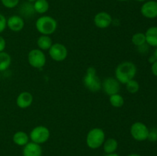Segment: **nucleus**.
I'll use <instances>...</instances> for the list:
<instances>
[{
  "instance_id": "c756f323",
  "label": "nucleus",
  "mask_w": 157,
  "mask_h": 156,
  "mask_svg": "<svg viewBox=\"0 0 157 156\" xmlns=\"http://www.w3.org/2000/svg\"><path fill=\"white\" fill-rule=\"evenodd\" d=\"M105 156H120L119 154L117 153H112V154H107Z\"/></svg>"
},
{
  "instance_id": "4be33fe9",
  "label": "nucleus",
  "mask_w": 157,
  "mask_h": 156,
  "mask_svg": "<svg viewBox=\"0 0 157 156\" xmlns=\"http://www.w3.org/2000/svg\"><path fill=\"white\" fill-rule=\"evenodd\" d=\"M109 102L114 108H121L124 104V99L120 93H116L109 96Z\"/></svg>"
},
{
  "instance_id": "cd10ccee",
  "label": "nucleus",
  "mask_w": 157,
  "mask_h": 156,
  "mask_svg": "<svg viewBox=\"0 0 157 156\" xmlns=\"http://www.w3.org/2000/svg\"><path fill=\"white\" fill-rule=\"evenodd\" d=\"M6 40H5V38H3L2 36L0 35V52L4 51L5 48H6Z\"/></svg>"
},
{
  "instance_id": "7c9ffc66",
  "label": "nucleus",
  "mask_w": 157,
  "mask_h": 156,
  "mask_svg": "<svg viewBox=\"0 0 157 156\" xmlns=\"http://www.w3.org/2000/svg\"><path fill=\"white\" fill-rule=\"evenodd\" d=\"M153 56L155 57V58H156V60L157 61V47H156V49H155L154 53H153Z\"/></svg>"
},
{
  "instance_id": "72a5a7b5",
  "label": "nucleus",
  "mask_w": 157,
  "mask_h": 156,
  "mask_svg": "<svg viewBox=\"0 0 157 156\" xmlns=\"http://www.w3.org/2000/svg\"><path fill=\"white\" fill-rule=\"evenodd\" d=\"M119 2H126V1H128V0H117Z\"/></svg>"
},
{
  "instance_id": "2eb2a0df",
  "label": "nucleus",
  "mask_w": 157,
  "mask_h": 156,
  "mask_svg": "<svg viewBox=\"0 0 157 156\" xmlns=\"http://www.w3.org/2000/svg\"><path fill=\"white\" fill-rule=\"evenodd\" d=\"M146 43L149 46L157 47V26L149 28L145 33Z\"/></svg>"
},
{
  "instance_id": "f8f14e48",
  "label": "nucleus",
  "mask_w": 157,
  "mask_h": 156,
  "mask_svg": "<svg viewBox=\"0 0 157 156\" xmlns=\"http://www.w3.org/2000/svg\"><path fill=\"white\" fill-rule=\"evenodd\" d=\"M7 27L14 32H21L25 27L24 19L20 15H12L7 19Z\"/></svg>"
},
{
  "instance_id": "a211bd4d",
  "label": "nucleus",
  "mask_w": 157,
  "mask_h": 156,
  "mask_svg": "<svg viewBox=\"0 0 157 156\" xmlns=\"http://www.w3.org/2000/svg\"><path fill=\"white\" fill-rule=\"evenodd\" d=\"M118 148V142L113 138H109L105 139L104 144H103V148L106 154H112L115 153Z\"/></svg>"
},
{
  "instance_id": "dca6fc26",
  "label": "nucleus",
  "mask_w": 157,
  "mask_h": 156,
  "mask_svg": "<svg viewBox=\"0 0 157 156\" xmlns=\"http://www.w3.org/2000/svg\"><path fill=\"white\" fill-rule=\"evenodd\" d=\"M29 136L23 131H18L13 135L12 140L15 145L18 146H25L29 142Z\"/></svg>"
},
{
  "instance_id": "f03ea898",
  "label": "nucleus",
  "mask_w": 157,
  "mask_h": 156,
  "mask_svg": "<svg viewBox=\"0 0 157 156\" xmlns=\"http://www.w3.org/2000/svg\"><path fill=\"white\" fill-rule=\"evenodd\" d=\"M35 28L41 35H50L57 30L58 22L53 17L43 15L37 19Z\"/></svg>"
},
{
  "instance_id": "f3484780",
  "label": "nucleus",
  "mask_w": 157,
  "mask_h": 156,
  "mask_svg": "<svg viewBox=\"0 0 157 156\" xmlns=\"http://www.w3.org/2000/svg\"><path fill=\"white\" fill-rule=\"evenodd\" d=\"M19 12L20 16L22 18H30L34 15L35 13V11L34 9L33 3L29 2H25L22 3L19 8Z\"/></svg>"
},
{
  "instance_id": "6ab92c4d",
  "label": "nucleus",
  "mask_w": 157,
  "mask_h": 156,
  "mask_svg": "<svg viewBox=\"0 0 157 156\" xmlns=\"http://www.w3.org/2000/svg\"><path fill=\"white\" fill-rule=\"evenodd\" d=\"M52 44H53L52 39L49 35H41L37 40V45H38V49L41 50H49Z\"/></svg>"
},
{
  "instance_id": "4468645a",
  "label": "nucleus",
  "mask_w": 157,
  "mask_h": 156,
  "mask_svg": "<svg viewBox=\"0 0 157 156\" xmlns=\"http://www.w3.org/2000/svg\"><path fill=\"white\" fill-rule=\"evenodd\" d=\"M33 102V96L27 91L21 92L16 99V105L21 109L29 108Z\"/></svg>"
},
{
  "instance_id": "9b49d317",
  "label": "nucleus",
  "mask_w": 157,
  "mask_h": 156,
  "mask_svg": "<svg viewBox=\"0 0 157 156\" xmlns=\"http://www.w3.org/2000/svg\"><path fill=\"white\" fill-rule=\"evenodd\" d=\"M142 15L149 19L157 18V2L149 1L144 3L140 9Z\"/></svg>"
},
{
  "instance_id": "c85d7f7f",
  "label": "nucleus",
  "mask_w": 157,
  "mask_h": 156,
  "mask_svg": "<svg viewBox=\"0 0 157 156\" xmlns=\"http://www.w3.org/2000/svg\"><path fill=\"white\" fill-rule=\"evenodd\" d=\"M151 71L152 73H153L155 76H157V61H156L155 62H153V64H152Z\"/></svg>"
},
{
  "instance_id": "bb28decb",
  "label": "nucleus",
  "mask_w": 157,
  "mask_h": 156,
  "mask_svg": "<svg viewBox=\"0 0 157 156\" xmlns=\"http://www.w3.org/2000/svg\"><path fill=\"white\" fill-rule=\"evenodd\" d=\"M148 139L151 142H156L157 141V128H153L149 132Z\"/></svg>"
},
{
  "instance_id": "5701e85b",
  "label": "nucleus",
  "mask_w": 157,
  "mask_h": 156,
  "mask_svg": "<svg viewBox=\"0 0 157 156\" xmlns=\"http://www.w3.org/2000/svg\"><path fill=\"white\" fill-rule=\"evenodd\" d=\"M131 41L132 43H133V44H134V45L137 47L147 44V43H146L145 33H142V32L135 33L134 35L132 36Z\"/></svg>"
},
{
  "instance_id": "f704fd0d",
  "label": "nucleus",
  "mask_w": 157,
  "mask_h": 156,
  "mask_svg": "<svg viewBox=\"0 0 157 156\" xmlns=\"http://www.w3.org/2000/svg\"><path fill=\"white\" fill-rule=\"evenodd\" d=\"M136 1H137V2H144V1H146V0H136Z\"/></svg>"
},
{
  "instance_id": "aec40b11",
  "label": "nucleus",
  "mask_w": 157,
  "mask_h": 156,
  "mask_svg": "<svg viewBox=\"0 0 157 156\" xmlns=\"http://www.w3.org/2000/svg\"><path fill=\"white\" fill-rule=\"evenodd\" d=\"M34 9L38 14H44L48 11L49 3L48 0H36L33 3Z\"/></svg>"
},
{
  "instance_id": "f257e3e1",
  "label": "nucleus",
  "mask_w": 157,
  "mask_h": 156,
  "mask_svg": "<svg viewBox=\"0 0 157 156\" xmlns=\"http://www.w3.org/2000/svg\"><path fill=\"white\" fill-rule=\"evenodd\" d=\"M136 66L131 61H124L115 69V78L121 84H126L128 81L134 79L136 75Z\"/></svg>"
},
{
  "instance_id": "393cba45",
  "label": "nucleus",
  "mask_w": 157,
  "mask_h": 156,
  "mask_svg": "<svg viewBox=\"0 0 157 156\" xmlns=\"http://www.w3.org/2000/svg\"><path fill=\"white\" fill-rule=\"evenodd\" d=\"M20 0H1V2L4 7L7 9H14L19 3Z\"/></svg>"
},
{
  "instance_id": "39448f33",
  "label": "nucleus",
  "mask_w": 157,
  "mask_h": 156,
  "mask_svg": "<svg viewBox=\"0 0 157 156\" xmlns=\"http://www.w3.org/2000/svg\"><path fill=\"white\" fill-rule=\"evenodd\" d=\"M50 138V130L44 125H38L31 131L29 139L35 143L41 145L45 143Z\"/></svg>"
},
{
  "instance_id": "412c9836",
  "label": "nucleus",
  "mask_w": 157,
  "mask_h": 156,
  "mask_svg": "<svg viewBox=\"0 0 157 156\" xmlns=\"http://www.w3.org/2000/svg\"><path fill=\"white\" fill-rule=\"evenodd\" d=\"M12 58L11 56L6 52H0V72L7 70L11 65Z\"/></svg>"
},
{
  "instance_id": "a878e982",
  "label": "nucleus",
  "mask_w": 157,
  "mask_h": 156,
  "mask_svg": "<svg viewBox=\"0 0 157 156\" xmlns=\"http://www.w3.org/2000/svg\"><path fill=\"white\" fill-rule=\"evenodd\" d=\"M6 27H7V19L2 14L0 13V34L4 32Z\"/></svg>"
},
{
  "instance_id": "6e6552de",
  "label": "nucleus",
  "mask_w": 157,
  "mask_h": 156,
  "mask_svg": "<svg viewBox=\"0 0 157 156\" xmlns=\"http://www.w3.org/2000/svg\"><path fill=\"white\" fill-rule=\"evenodd\" d=\"M49 56L57 62H61L66 60L68 51L65 45L60 43H54L48 50Z\"/></svg>"
},
{
  "instance_id": "1a4fd4ad",
  "label": "nucleus",
  "mask_w": 157,
  "mask_h": 156,
  "mask_svg": "<svg viewBox=\"0 0 157 156\" xmlns=\"http://www.w3.org/2000/svg\"><path fill=\"white\" fill-rule=\"evenodd\" d=\"M121 83L115 77H107L103 80L102 89L104 93L108 96L119 93L121 90Z\"/></svg>"
},
{
  "instance_id": "2f4dec72",
  "label": "nucleus",
  "mask_w": 157,
  "mask_h": 156,
  "mask_svg": "<svg viewBox=\"0 0 157 156\" xmlns=\"http://www.w3.org/2000/svg\"><path fill=\"white\" fill-rule=\"evenodd\" d=\"M127 156H141V155L139 154H130Z\"/></svg>"
},
{
  "instance_id": "ddd939ff",
  "label": "nucleus",
  "mask_w": 157,
  "mask_h": 156,
  "mask_svg": "<svg viewBox=\"0 0 157 156\" xmlns=\"http://www.w3.org/2000/svg\"><path fill=\"white\" fill-rule=\"evenodd\" d=\"M23 156H41L42 155V148L41 145L33 142H29L23 146Z\"/></svg>"
},
{
  "instance_id": "20e7f679",
  "label": "nucleus",
  "mask_w": 157,
  "mask_h": 156,
  "mask_svg": "<svg viewBox=\"0 0 157 156\" xmlns=\"http://www.w3.org/2000/svg\"><path fill=\"white\" fill-rule=\"evenodd\" d=\"M105 139V133L102 128H94L87 132L86 143L91 149H97L102 146Z\"/></svg>"
},
{
  "instance_id": "473e14b6",
  "label": "nucleus",
  "mask_w": 157,
  "mask_h": 156,
  "mask_svg": "<svg viewBox=\"0 0 157 156\" xmlns=\"http://www.w3.org/2000/svg\"><path fill=\"white\" fill-rule=\"evenodd\" d=\"M35 1H36V0H27V2H31V3H34Z\"/></svg>"
},
{
  "instance_id": "b1692460",
  "label": "nucleus",
  "mask_w": 157,
  "mask_h": 156,
  "mask_svg": "<svg viewBox=\"0 0 157 156\" xmlns=\"http://www.w3.org/2000/svg\"><path fill=\"white\" fill-rule=\"evenodd\" d=\"M125 85L126 89L130 93H136L140 90V84L134 79L128 81Z\"/></svg>"
},
{
  "instance_id": "423d86ee",
  "label": "nucleus",
  "mask_w": 157,
  "mask_h": 156,
  "mask_svg": "<svg viewBox=\"0 0 157 156\" xmlns=\"http://www.w3.org/2000/svg\"><path fill=\"white\" fill-rule=\"evenodd\" d=\"M150 129L142 122H136L130 127V135L133 139L138 142H144L148 139Z\"/></svg>"
},
{
  "instance_id": "c9c22d12",
  "label": "nucleus",
  "mask_w": 157,
  "mask_h": 156,
  "mask_svg": "<svg viewBox=\"0 0 157 156\" xmlns=\"http://www.w3.org/2000/svg\"><path fill=\"white\" fill-rule=\"evenodd\" d=\"M0 78H1V75H0Z\"/></svg>"
},
{
  "instance_id": "9d476101",
  "label": "nucleus",
  "mask_w": 157,
  "mask_h": 156,
  "mask_svg": "<svg viewBox=\"0 0 157 156\" xmlns=\"http://www.w3.org/2000/svg\"><path fill=\"white\" fill-rule=\"evenodd\" d=\"M112 17L108 12H100L94 15V23L95 26L98 28L104 29L108 28L111 24Z\"/></svg>"
},
{
  "instance_id": "7ed1b4c3",
  "label": "nucleus",
  "mask_w": 157,
  "mask_h": 156,
  "mask_svg": "<svg viewBox=\"0 0 157 156\" xmlns=\"http://www.w3.org/2000/svg\"><path fill=\"white\" fill-rule=\"evenodd\" d=\"M83 84L87 90L93 93L100 91L102 89V81L97 74L96 69L93 67L87 69L85 75L83 77Z\"/></svg>"
},
{
  "instance_id": "0eeeda50",
  "label": "nucleus",
  "mask_w": 157,
  "mask_h": 156,
  "mask_svg": "<svg viewBox=\"0 0 157 156\" xmlns=\"http://www.w3.org/2000/svg\"><path fill=\"white\" fill-rule=\"evenodd\" d=\"M28 61L32 67L41 69L45 65L46 56L43 50L40 49H32L28 54Z\"/></svg>"
}]
</instances>
